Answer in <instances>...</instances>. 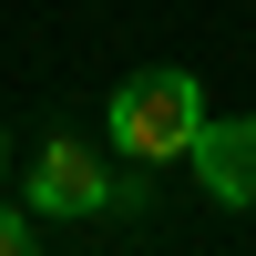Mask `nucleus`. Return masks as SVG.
Listing matches in <instances>:
<instances>
[{
    "label": "nucleus",
    "instance_id": "1",
    "mask_svg": "<svg viewBox=\"0 0 256 256\" xmlns=\"http://www.w3.org/2000/svg\"><path fill=\"white\" fill-rule=\"evenodd\" d=\"M20 205H31L41 226H92V216H113L134 184H123V164L102 154L92 134H41V154L20 164V184H10Z\"/></svg>",
    "mask_w": 256,
    "mask_h": 256
},
{
    "label": "nucleus",
    "instance_id": "2",
    "mask_svg": "<svg viewBox=\"0 0 256 256\" xmlns=\"http://www.w3.org/2000/svg\"><path fill=\"white\" fill-rule=\"evenodd\" d=\"M195 134H205V82L195 72H134L113 92V144H123V164H184L195 154Z\"/></svg>",
    "mask_w": 256,
    "mask_h": 256
},
{
    "label": "nucleus",
    "instance_id": "3",
    "mask_svg": "<svg viewBox=\"0 0 256 256\" xmlns=\"http://www.w3.org/2000/svg\"><path fill=\"white\" fill-rule=\"evenodd\" d=\"M205 174V195L216 205H256V113H205V134H195V154H184Z\"/></svg>",
    "mask_w": 256,
    "mask_h": 256
},
{
    "label": "nucleus",
    "instance_id": "4",
    "mask_svg": "<svg viewBox=\"0 0 256 256\" xmlns=\"http://www.w3.org/2000/svg\"><path fill=\"white\" fill-rule=\"evenodd\" d=\"M41 246V216H31V205H0V256H31Z\"/></svg>",
    "mask_w": 256,
    "mask_h": 256
},
{
    "label": "nucleus",
    "instance_id": "5",
    "mask_svg": "<svg viewBox=\"0 0 256 256\" xmlns=\"http://www.w3.org/2000/svg\"><path fill=\"white\" fill-rule=\"evenodd\" d=\"M10 184H20V174H10V134H0V195H10Z\"/></svg>",
    "mask_w": 256,
    "mask_h": 256
}]
</instances>
